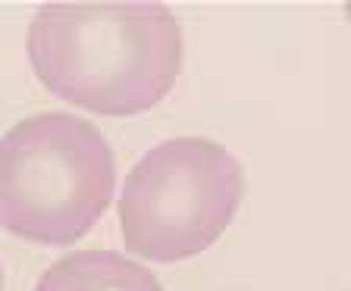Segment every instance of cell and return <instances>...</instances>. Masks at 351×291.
Here are the masks:
<instances>
[{"label": "cell", "mask_w": 351, "mask_h": 291, "mask_svg": "<svg viewBox=\"0 0 351 291\" xmlns=\"http://www.w3.org/2000/svg\"><path fill=\"white\" fill-rule=\"evenodd\" d=\"M35 291H163L141 263L117 251H79L44 270Z\"/></svg>", "instance_id": "4"}, {"label": "cell", "mask_w": 351, "mask_h": 291, "mask_svg": "<svg viewBox=\"0 0 351 291\" xmlns=\"http://www.w3.org/2000/svg\"><path fill=\"white\" fill-rule=\"evenodd\" d=\"M29 60L63 101L132 116L176 85L182 29L160 3H51L29 25Z\"/></svg>", "instance_id": "1"}, {"label": "cell", "mask_w": 351, "mask_h": 291, "mask_svg": "<svg viewBox=\"0 0 351 291\" xmlns=\"http://www.w3.org/2000/svg\"><path fill=\"white\" fill-rule=\"evenodd\" d=\"M0 291H3V263H0Z\"/></svg>", "instance_id": "5"}, {"label": "cell", "mask_w": 351, "mask_h": 291, "mask_svg": "<svg viewBox=\"0 0 351 291\" xmlns=\"http://www.w3.org/2000/svg\"><path fill=\"white\" fill-rule=\"evenodd\" d=\"M107 138L73 113H41L0 138V226L35 244H73L110 207Z\"/></svg>", "instance_id": "2"}, {"label": "cell", "mask_w": 351, "mask_h": 291, "mask_svg": "<svg viewBox=\"0 0 351 291\" xmlns=\"http://www.w3.org/2000/svg\"><path fill=\"white\" fill-rule=\"evenodd\" d=\"M245 194V169L207 138H176L145 153L125 179L119 229L135 257L173 263L210 248Z\"/></svg>", "instance_id": "3"}, {"label": "cell", "mask_w": 351, "mask_h": 291, "mask_svg": "<svg viewBox=\"0 0 351 291\" xmlns=\"http://www.w3.org/2000/svg\"><path fill=\"white\" fill-rule=\"evenodd\" d=\"M345 10H348V22H351V3H348V7H345Z\"/></svg>", "instance_id": "6"}]
</instances>
